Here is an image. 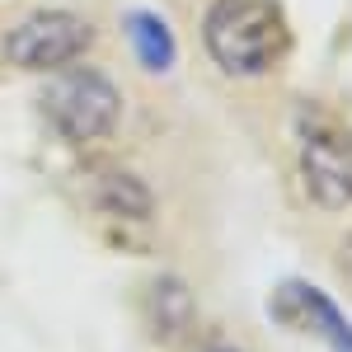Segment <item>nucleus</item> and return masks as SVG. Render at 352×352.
<instances>
[{"label":"nucleus","mask_w":352,"mask_h":352,"mask_svg":"<svg viewBox=\"0 0 352 352\" xmlns=\"http://www.w3.org/2000/svg\"><path fill=\"white\" fill-rule=\"evenodd\" d=\"M202 43L226 76H263L287 56L292 28L277 0H212Z\"/></svg>","instance_id":"1"},{"label":"nucleus","mask_w":352,"mask_h":352,"mask_svg":"<svg viewBox=\"0 0 352 352\" xmlns=\"http://www.w3.org/2000/svg\"><path fill=\"white\" fill-rule=\"evenodd\" d=\"M47 118L66 141H99L118 127L122 113V94L109 76L99 71H66L47 85Z\"/></svg>","instance_id":"2"},{"label":"nucleus","mask_w":352,"mask_h":352,"mask_svg":"<svg viewBox=\"0 0 352 352\" xmlns=\"http://www.w3.org/2000/svg\"><path fill=\"white\" fill-rule=\"evenodd\" d=\"M89 43H94L89 19L71 14V10H38V14H28L24 24L10 28L5 56L19 71H56V66L76 61Z\"/></svg>","instance_id":"3"},{"label":"nucleus","mask_w":352,"mask_h":352,"mask_svg":"<svg viewBox=\"0 0 352 352\" xmlns=\"http://www.w3.org/2000/svg\"><path fill=\"white\" fill-rule=\"evenodd\" d=\"M300 179L320 207H348L352 202V136L320 127L300 146Z\"/></svg>","instance_id":"4"},{"label":"nucleus","mask_w":352,"mask_h":352,"mask_svg":"<svg viewBox=\"0 0 352 352\" xmlns=\"http://www.w3.org/2000/svg\"><path fill=\"white\" fill-rule=\"evenodd\" d=\"M277 320H287V324H310L320 329L329 343L338 352H352V324L333 310V300H324V292H315V287H305V282H287L282 292H277Z\"/></svg>","instance_id":"5"},{"label":"nucleus","mask_w":352,"mask_h":352,"mask_svg":"<svg viewBox=\"0 0 352 352\" xmlns=\"http://www.w3.org/2000/svg\"><path fill=\"white\" fill-rule=\"evenodd\" d=\"M127 38H132L136 61H141L151 76L174 71L179 47H174V33H169V24H164L160 14H151V10H132V14H127Z\"/></svg>","instance_id":"6"},{"label":"nucleus","mask_w":352,"mask_h":352,"mask_svg":"<svg viewBox=\"0 0 352 352\" xmlns=\"http://www.w3.org/2000/svg\"><path fill=\"white\" fill-rule=\"evenodd\" d=\"M104 192H109V207L122 212V217H146L151 212V192L141 188L132 174H109L104 179Z\"/></svg>","instance_id":"7"},{"label":"nucleus","mask_w":352,"mask_h":352,"mask_svg":"<svg viewBox=\"0 0 352 352\" xmlns=\"http://www.w3.org/2000/svg\"><path fill=\"white\" fill-rule=\"evenodd\" d=\"M207 352H235V348H207Z\"/></svg>","instance_id":"8"}]
</instances>
